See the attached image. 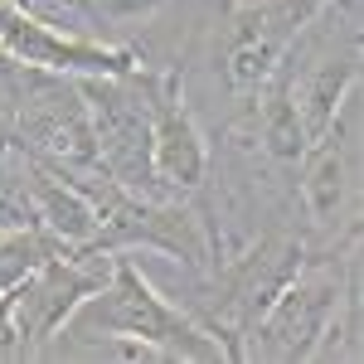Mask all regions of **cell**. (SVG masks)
<instances>
[{
	"label": "cell",
	"instance_id": "13",
	"mask_svg": "<svg viewBox=\"0 0 364 364\" xmlns=\"http://www.w3.org/2000/svg\"><path fill=\"white\" fill-rule=\"evenodd\" d=\"M321 5H331V0H291V10H296L301 20H311V15H316Z\"/></svg>",
	"mask_w": 364,
	"mask_h": 364
},
{
	"label": "cell",
	"instance_id": "9",
	"mask_svg": "<svg viewBox=\"0 0 364 364\" xmlns=\"http://www.w3.org/2000/svg\"><path fill=\"white\" fill-rule=\"evenodd\" d=\"M252 107V136L267 151V161L277 166H296L301 151H306V132H301V117H296V97H291V73H287V58H277V68L267 73V83L257 87Z\"/></svg>",
	"mask_w": 364,
	"mask_h": 364
},
{
	"label": "cell",
	"instance_id": "3",
	"mask_svg": "<svg viewBox=\"0 0 364 364\" xmlns=\"http://www.w3.org/2000/svg\"><path fill=\"white\" fill-rule=\"evenodd\" d=\"M112 277V252H87L68 248L39 262L20 287H10V306H15V326L25 336L29 360L49 355L58 345V331L68 326V316L83 306L87 296Z\"/></svg>",
	"mask_w": 364,
	"mask_h": 364
},
{
	"label": "cell",
	"instance_id": "4",
	"mask_svg": "<svg viewBox=\"0 0 364 364\" xmlns=\"http://www.w3.org/2000/svg\"><path fill=\"white\" fill-rule=\"evenodd\" d=\"M151 92V170L170 199H190L209 180V136L185 97V68H146Z\"/></svg>",
	"mask_w": 364,
	"mask_h": 364
},
{
	"label": "cell",
	"instance_id": "6",
	"mask_svg": "<svg viewBox=\"0 0 364 364\" xmlns=\"http://www.w3.org/2000/svg\"><path fill=\"white\" fill-rule=\"evenodd\" d=\"M301 185L296 199L306 209L311 228L326 243H350L360 238V161H355V141L340 117L326 136H316L301 151Z\"/></svg>",
	"mask_w": 364,
	"mask_h": 364
},
{
	"label": "cell",
	"instance_id": "11",
	"mask_svg": "<svg viewBox=\"0 0 364 364\" xmlns=\"http://www.w3.org/2000/svg\"><path fill=\"white\" fill-rule=\"evenodd\" d=\"M92 5H97L102 25H136V20L161 15V5H166V0H92Z\"/></svg>",
	"mask_w": 364,
	"mask_h": 364
},
{
	"label": "cell",
	"instance_id": "2",
	"mask_svg": "<svg viewBox=\"0 0 364 364\" xmlns=\"http://www.w3.org/2000/svg\"><path fill=\"white\" fill-rule=\"evenodd\" d=\"M78 92L87 102L97 161L122 190L141 199H170L151 170V92L146 68L132 73H87L78 78Z\"/></svg>",
	"mask_w": 364,
	"mask_h": 364
},
{
	"label": "cell",
	"instance_id": "7",
	"mask_svg": "<svg viewBox=\"0 0 364 364\" xmlns=\"http://www.w3.org/2000/svg\"><path fill=\"white\" fill-rule=\"evenodd\" d=\"M0 49L15 54L20 63L34 68H49V73H132L141 68V54L127 44H107V39H92V34H73V29H58L39 15L20 10L15 0H0Z\"/></svg>",
	"mask_w": 364,
	"mask_h": 364
},
{
	"label": "cell",
	"instance_id": "10",
	"mask_svg": "<svg viewBox=\"0 0 364 364\" xmlns=\"http://www.w3.org/2000/svg\"><path fill=\"white\" fill-rule=\"evenodd\" d=\"M58 252H68V248L58 243L49 228H5L0 233V291L20 287L39 262H49Z\"/></svg>",
	"mask_w": 364,
	"mask_h": 364
},
{
	"label": "cell",
	"instance_id": "8",
	"mask_svg": "<svg viewBox=\"0 0 364 364\" xmlns=\"http://www.w3.org/2000/svg\"><path fill=\"white\" fill-rule=\"evenodd\" d=\"M20 170H25V185H29V195H34V209H39V228H49L63 248H92V238H97V209H92V199L73 180L54 175L49 166H39L29 156H20Z\"/></svg>",
	"mask_w": 364,
	"mask_h": 364
},
{
	"label": "cell",
	"instance_id": "1",
	"mask_svg": "<svg viewBox=\"0 0 364 364\" xmlns=\"http://www.w3.org/2000/svg\"><path fill=\"white\" fill-rule=\"evenodd\" d=\"M58 340H78V345L132 340V345H151L161 360H185V364L224 360V345L209 336L190 311L170 306L151 287V277L136 267L132 252H112V277L68 316Z\"/></svg>",
	"mask_w": 364,
	"mask_h": 364
},
{
	"label": "cell",
	"instance_id": "12",
	"mask_svg": "<svg viewBox=\"0 0 364 364\" xmlns=\"http://www.w3.org/2000/svg\"><path fill=\"white\" fill-rule=\"evenodd\" d=\"M0 360H29L25 336L15 326V306H10V291H0Z\"/></svg>",
	"mask_w": 364,
	"mask_h": 364
},
{
	"label": "cell",
	"instance_id": "5",
	"mask_svg": "<svg viewBox=\"0 0 364 364\" xmlns=\"http://www.w3.org/2000/svg\"><path fill=\"white\" fill-rule=\"evenodd\" d=\"M224 5L228 25L219 39V73L228 92L248 107L306 20L291 10V0H224Z\"/></svg>",
	"mask_w": 364,
	"mask_h": 364
}]
</instances>
